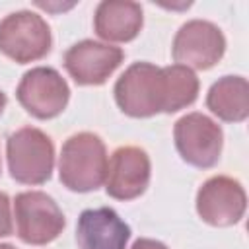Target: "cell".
Wrapping results in <instances>:
<instances>
[{"label": "cell", "mask_w": 249, "mask_h": 249, "mask_svg": "<svg viewBox=\"0 0 249 249\" xmlns=\"http://www.w3.org/2000/svg\"><path fill=\"white\" fill-rule=\"evenodd\" d=\"M107 152L93 132H78L62 144L58 160L60 183L74 193L99 189L107 177Z\"/></svg>", "instance_id": "cell-1"}, {"label": "cell", "mask_w": 249, "mask_h": 249, "mask_svg": "<svg viewBox=\"0 0 249 249\" xmlns=\"http://www.w3.org/2000/svg\"><path fill=\"white\" fill-rule=\"evenodd\" d=\"M115 101L124 115L136 119L165 113L167 80L163 68L150 62L128 66L115 84Z\"/></svg>", "instance_id": "cell-2"}, {"label": "cell", "mask_w": 249, "mask_h": 249, "mask_svg": "<svg viewBox=\"0 0 249 249\" xmlns=\"http://www.w3.org/2000/svg\"><path fill=\"white\" fill-rule=\"evenodd\" d=\"M10 175L23 185H41L51 179L54 167L53 140L35 126L18 128L6 142Z\"/></svg>", "instance_id": "cell-3"}, {"label": "cell", "mask_w": 249, "mask_h": 249, "mask_svg": "<svg viewBox=\"0 0 249 249\" xmlns=\"http://www.w3.org/2000/svg\"><path fill=\"white\" fill-rule=\"evenodd\" d=\"M51 45V27L35 12L19 10L0 21V53L19 64L47 56Z\"/></svg>", "instance_id": "cell-4"}, {"label": "cell", "mask_w": 249, "mask_h": 249, "mask_svg": "<svg viewBox=\"0 0 249 249\" xmlns=\"http://www.w3.org/2000/svg\"><path fill=\"white\" fill-rule=\"evenodd\" d=\"M18 237L27 245H47L64 230V214L58 204L41 191L19 193L14 200Z\"/></svg>", "instance_id": "cell-5"}, {"label": "cell", "mask_w": 249, "mask_h": 249, "mask_svg": "<svg viewBox=\"0 0 249 249\" xmlns=\"http://www.w3.org/2000/svg\"><path fill=\"white\" fill-rule=\"evenodd\" d=\"M173 138L179 156L189 165L208 169L218 163L224 146V132L220 124L206 115L189 113L181 117L175 123Z\"/></svg>", "instance_id": "cell-6"}, {"label": "cell", "mask_w": 249, "mask_h": 249, "mask_svg": "<svg viewBox=\"0 0 249 249\" xmlns=\"http://www.w3.org/2000/svg\"><path fill=\"white\" fill-rule=\"evenodd\" d=\"M19 105L35 119H53L60 115L70 99V88L66 80L49 66H37L23 74L18 86Z\"/></svg>", "instance_id": "cell-7"}, {"label": "cell", "mask_w": 249, "mask_h": 249, "mask_svg": "<svg viewBox=\"0 0 249 249\" xmlns=\"http://www.w3.org/2000/svg\"><path fill=\"white\" fill-rule=\"evenodd\" d=\"M171 51L177 64L195 70H208L224 56L226 37L212 21L191 19L179 27Z\"/></svg>", "instance_id": "cell-8"}, {"label": "cell", "mask_w": 249, "mask_h": 249, "mask_svg": "<svg viewBox=\"0 0 249 249\" xmlns=\"http://www.w3.org/2000/svg\"><path fill=\"white\" fill-rule=\"evenodd\" d=\"M247 206V196L239 181L228 175H214L202 183L196 193V212L198 216L218 228L237 224Z\"/></svg>", "instance_id": "cell-9"}, {"label": "cell", "mask_w": 249, "mask_h": 249, "mask_svg": "<svg viewBox=\"0 0 249 249\" xmlns=\"http://www.w3.org/2000/svg\"><path fill=\"white\" fill-rule=\"evenodd\" d=\"M123 49L84 39L64 53V68L78 86H101L121 66Z\"/></svg>", "instance_id": "cell-10"}, {"label": "cell", "mask_w": 249, "mask_h": 249, "mask_svg": "<svg viewBox=\"0 0 249 249\" xmlns=\"http://www.w3.org/2000/svg\"><path fill=\"white\" fill-rule=\"evenodd\" d=\"M150 158L138 146H121L107 163L105 191L117 200L140 196L150 183Z\"/></svg>", "instance_id": "cell-11"}, {"label": "cell", "mask_w": 249, "mask_h": 249, "mask_svg": "<svg viewBox=\"0 0 249 249\" xmlns=\"http://www.w3.org/2000/svg\"><path fill=\"white\" fill-rule=\"evenodd\" d=\"M128 237L130 228L113 208H89L78 218L76 241L80 249H124Z\"/></svg>", "instance_id": "cell-12"}, {"label": "cell", "mask_w": 249, "mask_h": 249, "mask_svg": "<svg viewBox=\"0 0 249 249\" xmlns=\"http://www.w3.org/2000/svg\"><path fill=\"white\" fill-rule=\"evenodd\" d=\"M142 8L128 0H103L95 8L93 29L107 43L132 41L142 29Z\"/></svg>", "instance_id": "cell-13"}, {"label": "cell", "mask_w": 249, "mask_h": 249, "mask_svg": "<svg viewBox=\"0 0 249 249\" xmlns=\"http://www.w3.org/2000/svg\"><path fill=\"white\" fill-rule=\"evenodd\" d=\"M206 107L226 123H241L249 115V84L243 76H224L212 84Z\"/></svg>", "instance_id": "cell-14"}, {"label": "cell", "mask_w": 249, "mask_h": 249, "mask_svg": "<svg viewBox=\"0 0 249 249\" xmlns=\"http://www.w3.org/2000/svg\"><path fill=\"white\" fill-rule=\"evenodd\" d=\"M167 80V109L165 113H175L195 103L198 95V78L187 66L173 64L163 66Z\"/></svg>", "instance_id": "cell-15"}, {"label": "cell", "mask_w": 249, "mask_h": 249, "mask_svg": "<svg viewBox=\"0 0 249 249\" xmlns=\"http://www.w3.org/2000/svg\"><path fill=\"white\" fill-rule=\"evenodd\" d=\"M14 230L12 226V212H10V198L6 193H0V237L10 235Z\"/></svg>", "instance_id": "cell-16"}, {"label": "cell", "mask_w": 249, "mask_h": 249, "mask_svg": "<svg viewBox=\"0 0 249 249\" xmlns=\"http://www.w3.org/2000/svg\"><path fill=\"white\" fill-rule=\"evenodd\" d=\"M130 249H167L161 241H156V239H148V237H140L132 243Z\"/></svg>", "instance_id": "cell-17"}, {"label": "cell", "mask_w": 249, "mask_h": 249, "mask_svg": "<svg viewBox=\"0 0 249 249\" xmlns=\"http://www.w3.org/2000/svg\"><path fill=\"white\" fill-rule=\"evenodd\" d=\"M6 103H8V99H6V93L0 89V115L4 113V109H6Z\"/></svg>", "instance_id": "cell-18"}, {"label": "cell", "mask_w": 249, "mask_h": 249, "mask_svg": "<svg viewBox=\"0 0 249 249\" xmlns=\"http://www.w3.org/2000/svg\"><path fill=\"white\" fill-rule=\"evenodd\" d=\"M0 249H16V247H14V245H10V243H2V245H0Z\"/></svg>", "instance_id": "cell-19"}]
</instances>
